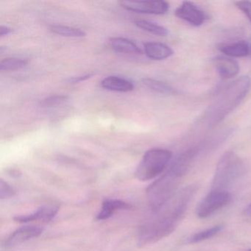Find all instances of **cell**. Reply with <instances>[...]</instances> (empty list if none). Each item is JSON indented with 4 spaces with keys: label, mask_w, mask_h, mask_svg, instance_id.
Returning a JSON list of instances; mask_svg holds the SVG:
<instances>
[{
    "label": "cell",
    "mask_w": 251,
    "mask_h": 251,
    "mask_svg": "<svg viewBox=\"0 0 251 251\" xmlns=\"http://www.w3.org/2000/svg\"><path fill=\"white\" fill-rule=\"evenodd\" d=\"M196 189L194 186L185 188L164 205V209L159 210L161 212L156 218L143 225L139 232V246L155 243L171 234L184 217Z\"/></svg>",
    "instance_id": "6da1fadb"
},
{
    "label": "cell",
    "mask_w": 251,
    "mask_h": 251,
    "mask_svg": "<svg viewBox=\"0 0 251 251\" xmlns=\"http://www.w3.org/2000/svg\"><path fill=\"white\" fill-rule=\"evenodd\" d=\"M250 87L251 80L248 76H242L230 83L210 108V125L215 126L231 113L246 97Z\"/></svg>",
    "instance_id": "7a4b0ae2"
},
{
    "label": "cell",
    "mask_w": 251,
    "mask_h": 251,
    "mask_svg": "<svg viewBox=\"0 0 251 251\" xmlns=\"http://www.w3.org/2000/svg\"><path fill=\"white\" fill-rule=\"evenodd\" d=\"M183 176L172 164L162 176L148 188L147 197L152 211H159L173 198Z\"/></svg>",
    "instance_id": "3957f363"
},
{
    "label": "cell",
    "mask_w": 251,
    "mask_h": 251,
    "mask_svg": "<svg viewBox=\"0 0 251 251\" xmlns=\"http://www.w3.org/2000/svg\"><path fill=\"white\" fill-rule=\"evenodd\" d=\"M246 163L235 152L228 151L218 161L211 183V190L227 191L246 173Z\"/></svg>",
    "instance_id": "277c9868"
},
{
    "label": "cell",
    "mask_w": 251,
    "mask_h": 251,
    "mask_svg": "<svg viewBox=\"0 0 251 251\" xmlns=\"http://www.w3.org/2000/svg\"><path fill=\"white\" fill-rule=\"evenodd\" d=\"M173 157V152L162 148H154L145 152L135 172L141 181L152 180L163 173Z\"/></svg>",
    "instance_id": "5b68a950"
},
{
    "label": "cell",
    "mask_w": 251,
    "mask_h": 251,
    "mask_svg": "<svg viewBox=\"0 0 251 251\" xmlns=\"http://www.w3.org/2000/svg\"><path fill=\"white\" fill-rule=\"evenodd\" d=\"M232 196L227 191L211 190L198 204L196 214L200 218H206L226 206Z\"/></svg>",
    "instance_id": "8992f818"
},
{
    "label": "cell",
    "mask_w": 251,
    "mask_h": 251,
    "mask_svg": "<svg viewBox=\"0 0 251 251\" xmlns=\"http://www.w3.org/2000/svg\"><path fill=\"white\" fill-rule=\"evenodd\" d=\"M120 5L129 11L155 15L165 14L170 8L165 1H121Z\"/></svg>",
    "instance_id": "52a82bcc"
},
{
    "label": "cell",
    "mask_w": 251,
    "mask_h": 251,
    "mask_svg": "<svg viewBox=\"0 0 251 251\" xmlns=\"http://www.w3.org/2000/svg\"><path fill=\"white\" fill-rule=\"evenodd\" d=\"M176 17L193 26L202 25L205 20V14L193 2H183L175 12Z\"/></svg>",
    "instance_id": "ba28073f"
},
{
    "label": "cell",
    "mask_w": 251,
    "mask_h": 251,
    "mask_svg": "<svg viewBox=\"0 0 251 251\" xmlns=\"http://www.w3.org/2000/svg\"><path fill=\"white\" fill-rule=\"evenodd\" d=\"M43 232V228L38 226H26L13 232L5 242V248H11L21 245L33 238L38 237Z\"/></svg>",
    "instance_id": "9c48e42d"
},
{
    "label": "cell",
    "mask_w": 251,
    "mask_h": 251,
    "mask_svg": "<svg viewBox=\"0 0 251 251\" xmlns=\"http://www.w3.org/2000/svg\"><path fill=\"white\" fill-rule=\"evenodd\" d=\"M58 211L59 207L58 205H43L35 212L26 215L17 216L14 217V220L18 223H29L36 220L48 223L56 216Z\"/></svg>",
    "instance_id": "30bf717a"
},
{
    "label": "cell",
    "mask_w": 251,
    "mask_h": 251,
    "mask_svg": "<svg viewBox=\"0 0 251 251\" xmlns=\"http://www.w3.org/2000/svg\"><path fill=\"white\" fill-rule=\"evenodd\" d=\"M214 65L219 75L223 79L231 78L239 73V64L230 58L217 57L214 59Z\"/></svg>",
    "instance_id": "8fae6325"
},
{
    "label": "cell",
    "mask_w": 251,
    "mask_h": 251,
    "mask_svg": "<svg viewBox=\"0 0 251 251\" xmlns=\"http://www.w3.org/2000/svg\"><path fill=\"white\" fill-rule=\"evenodd\" d=\"M144 50L148 58L155 61L166 59L174 54L171 48L160 42H147L144 45Z\"/></svg>",
    "instance_id": "7c38bea8"
},
{
    "label": "cell",
    "mask_w": 251,
    "mask_h": 251,
    "mask_svg": "<svg viewBox=\"0 0 251 251\" xmlns=\"http://www.w3.org/2000/svg\"><path fill=\"white\" fill-rule=\"evenodd\" d=\"M132 205L121 200L106 199L102 202L101 211L97 215V220H105L112 217L113 214L120 210H130Z\"/></svg>",
    "instance_id": "4fadbf2b"
},
{
    "label": "cell",
    "mask_w": 251,
    "mask_h": 251,
    "mask_svg": "<svg viewBox=\"0 0 251 251\" xmlns=\"http://www.w3.org/2000/svg\"><path fill=\"white\" fill-rule=\"evenodd\" d=\"M220 52L232 58H243L251 54L250 46L246 42L239 41L230 44H223L218 46Z\"/></svg>",
    "instance_id": "5bb4252c"
},
{
    "label": "cell",
    "mask_w": 251,
    "mask_h": 251,
    "mask_svg": "<svg viewBox=\"0 0 251 251\" xmlns=\"http://www.w3.org/2000/svg\"><path fill=\"white\" fill-rule=\"evenodd\" d=\"M101 86L107 90L113 92H129L134 89L131 82L123 77L108 76L101 81Z\"/></svg>",
    "instance_id": "9a60e30c"
},
{
    "label": "cell",
    "mask_w": 251,
    "mask_h": 251,
    "mask_svg": "<svg viewBox=\"0 0 251 251\" xmlns=\"http://www.w3.org/2000/svg\"><path fill=\"white\" fill-rule=\"evenodd\" d=\"M110 45L114 51L120 53L133 54V55L142 54V50L137 45H136V43L126 38H111L110 39Z\"/></svg>",
    "instance_id": "2e32d148"
},
{
    "label": "cell",
    "mask_w": 251,
    "mask_h": 251,
    "mask_svg": "<svg viewBox=\"0 0 251 251\" xmlns=\"http://www.w3.org/2000/svg\"><path fill=\"white\" fill-rule=\"evenodd\" d=\"M224 226L223 225H217V226H213L209 228L201 230L198 233H194L187 238L185 241L186 244H196L203 241L208 240L211 238L214 237L216 235L218 234L220 231H222Z\"/></svg>",
    "instance_id": "e0dca14e"
},
{
    "label": "cell",
    "mask_w": 251,
    "mask_h": 251,
    "mask_svg": "<svg viewBox=\"0 0 251 251\" xmlns=\"http://www.w3.org/2000/svg\"><path fill=\"white\" fill-rule=\"evenodd\" d=\"M134 24L139 28L148 32V33H152V34L156 35V36H167L169 33L168 30L165 27L159 25L156 23L147 21V20H136L134 22Z\"/></svg>",
    "instance_id": "ac0fdd59"
},
{
    "label": "cell",
    "mask_w": 251,
    "mask_h": 251,
    "mask_svg": "<svg viewBox=\"0 0 251 251\" xmlns=\"http://www.w3.org/2000/svg\"><path fill=\"white\" fill-rule=\"evenodd\" d=\"M50 30L55 34L65 36V37L82 38L86 36V33L81 29L69 27V26L60 25H55L51 26Z\"/></svg>",
    "instance_id": "d6986e66"
},
{
    "label": "cell",
    "mask_w": 251,
    "mask_h": 251,
    "mask_svg": "<svg viewBox=\"0 0 251 251\" xmlns=\"http://www.w3.org/2000/svg\"><path fill=\"white\" fill-rule=\"evenodd\" d=\"M142 83L146 87L149 88L151 90L158 93L164 94V95H170L174 94L176 91L170 85L167 84L164 82L155 79L144 78L142 79Z\"/></svg>",
    "instance_id": "ffe728a7"
},
{
    "label": "cell",
    "mask_w": 251,
    "mask_h": 251,
    "mask_svg": "<svg viewBox=\"0 0 251 251\" xmlns=\"http://www.w3.org/2000/svg\"><path fill=\"white\" fill-rule=\"evenodd\" d=\"M28 60L18 58H8L0 62L1 71H14L24 68L28 64Z\"/></svg>",
    "instance_id": "44dd1931"
},
{
    "label": "cell",
    "mask_w": 251,
    "mask_h": 251,
    "mask_svg": "<svg viewBox=\"0 0 251 251\" xmlns=\"http://www.w3.org/2000/svg\"><path fill=\"white\" fill-rule=\"evenodd\" d=\"M68 100V97L65 95H55L42 100L40 102V106L42 108H51L61 105Z\"/></svg>",
    "instance_id": "7402d4cb"
},
{
    "label": "cell",
    "mask_w": 251,
    "mask_h": 251,
    "mask_svg": "<svg viewBox=\"0 0 251 251\" xmlns=\"http://www.w3.org/2000/svg\"><path fill=\"white\" fill-rule=\"evenodd\" d=\"M16 191L14 188L5 182L3 179L0 180V199L5 200L15 196Z\"/></svg>",
    "instance_id": "603a6c76"
},
{
    "label": "cell",
    "mask_w": 251,
    "mask_h": 251,
    "mask_svg": "<svg viewBox=\"0 0 251 251\" xmlns=\"http://www.w3.org/2000/svg\"><path fill=\"white\" fill-rule=\"evenodd\" d=\"M236 5L241 11L244 13L251 23V2L249 1H239Z\"/></svg>",
    "instance_id": "cb8c5ba5"
},
{
    "label": "cell",
    "mask_w": 251,
    "mask_h": 251,
    "mask_svg": "<svg viewBox=\"0 0 251 251\" xmlns=\"http://www.w3.org/2000/svg\"><path fill=\"white\" fill-rule=\"evenodd\" d=\"M93 76L92 74L85 75L83 76H79V77H75L73 78L70 79V82L73 83H79V82L84 81V80H88Z\"/></svg>",
    "instance_id": "d4e9b609"
},
{
    "label": "cell",
    "mask_w": 251,
    "mask_h": 251,
    "mask_svg": "<svg viewBox=\"0 0 251 251\" xmlns=\"http://www.w3.org/2000/svg\"><path fill=\"white\" fill-rule=\"evenodd\" d=\"M12 29L6 26L2 25L0 27V37H3L5 36H8L10 33H12Z\"/></svg>",
    "instance_id": "484cf974"
},
{
    "label": "cell",
    "mask_w": 251,
    "mask_h": 251,
    "mask_svg": "<svg viewBox=\"0 0 251 251\" xmlns=\"http://www.w3.org/2000/svg\"><path fill=\"white\" fill-rule=\"evenodd\" d=\"M245 214H246L247 216L251 217V203L249 204V205L245 208Z\"/></svg>",
    "instance_id": "4316f807"
},
{
    "label": "cell",
    "mask_w": 251,
    "mask_h": 251,
    "mask_svg": "<svg viewBox=\"0 0 251 251\" xmlns=\"http://www.w3.org/2000/svg\"><path fill=\"white\" fill-rule=\"evenodd\" d=\"M251 251V249L248 250V251Z\"/></svg>",
    "instance_id": "83f0119b"
}]
</instances>
